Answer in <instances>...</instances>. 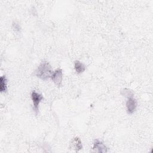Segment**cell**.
<instances>
[{
    "label": "cell",
    "instance_id": "9",
    "mask_svg": "<svg viewBox=\"0 0 153 153\" xmlns=\"http://www.w3.org/2000/svg\"><path fill=\"white\" fill-rule=\"evenodd\" d=\"M121 94L125 97H128L130 96H133V94L132 93L131 91H130L128 89H124L122 91H121Z\"/></svg>",
    "mask_w": 153,
    "mask_h": 153
},
{
    "label": "cell",
    "instance_id": "3",
    "mask_svg": "<svg viewBox=\"0 0 153 153\" xmlns=\"http://www.w3.org/2000/svg\"><path fill=\"white\" fill-rule=\"evenodd\" d=\"M54 84L59 87L62 85L63 80V72L61 69H57L53 72L51 78H50Z\"/></svg>",
    "mask_w": 153,
    "mask_h": 153
},
{
    "label": "cell",
    "instance_id": "8",
    "mask_svg": "<svg viewBox=\"0 0 153 153\" xmlns=\"http://www.w3.org/2000/svg\"><path fill=\"white\" fill-rule=\"evenodd\" d=\"M7 91V79L5 75H2L0 78V91L5 93Z\"/></svg>",
    "mask_w": 153,
    "mask_h": 153
},
{
    "label": "cell",
    "instance_id": "10",
    "mask_svg": "<svg viewBox=\"0 0 153 153\" xmlns=\"http://www.w3.org/2000/svg\"><path fill=\"white\" fill-rule=\"evenodd\" d=\"M13 27L14 29V30L16 31H17V32H19L20 30V26L19 24L16 23H14L13 24Z\"/></svg>",
    "mask_w": 153,
    "mask_h": 153
},
{
    "label": "cell",
    "instance_id": "7",
    "mask_svg": "<svg viewBox=\"0 0 153 153\" xmlns=\"http://www.w3.org/2000/svg\"><path fill=\"white\" fill-rule=\"evenodd\" d=\"M74 69L77 74H81L85 70V65L79 60L74 62Z\"/></svg>",
    "mask_w": 153,
    "mask_h": 153
},
{
    "label": "cell",
    "instance_id": "4",
    "mask_svg": "<svg viewBox=\"0 0 153 153\" xmlns=\"http://www.w3.org/2000/svg\"><path fill=\"white\" fill-rule=\"evenodd\" d=\"M128 99L126 102V108L128 114H131L136 111L137 108V101L136 99L132 96H130L127 97Z\"/></svg>",
    "mask_w": 153,
    "mask_h": 153
},
{
    "label": "cell",
    "instance_id": "5",
    "mask_svg": "<svg viewBox=\"0 0 153 153\" xmlns=\"http://www.w3.org/2000/svg\"><path fill=\"white\" fill-rule=\"evenodd\" d=\"M93 149L94 151L97 152L104 153L108 152V148L106 147V146L102 142L98 139L94 140L93 142Z\"/></svg>",
    "mask_w": 153,
    "mask_h": 153
},
{
    "label": "cell",
    "instance_id": "2",
    "mask_svg": "<svg viewBox=\"0 0 153 153\" xmlns=\"http://www.w3.org/2000/svg\"><path fill=\"white\" fill-rule=\"evenodd\" d=\"M31 99L33 102V108L36 114H38L39 111V106L41 102L44 99L42 94H39V93L32 91L31 93Z\"/></svg>",
    "mask_w": 153,
    "mask_h": 153
},
{
    "label": "cell",
    "instance_id": "1",
    "mask_svg": "<svg viewBox=\"0 0 153 153\" xmlns=\"http://www.w3.org/2000/svg\"><path fill=\"white\" fill-rule=\"evenodd\" d=\"M53 71L50 64L46 61L41 62L35 71V75L42 80L45 81L51 78Z\"/></svg>",
    "mask_w": 153,
    "mask_h": 153
},
{
    "label": "cell",
    "instance_id": "6",
    "mask_svg": "<svg viewBox=\"0 0 153 153\" xmlns=\"http://www.w3.org/2000/svg\"><path fill=\"white\" fill-rule=\"evenodd\" d=\"M70 148H72L76 152L80 151L82 148L81 139L78 137H74L70 143Z\"/></svg>",
    "mask_w": 153,
    "mask_h": 153
}]
</instances>
